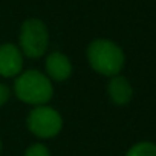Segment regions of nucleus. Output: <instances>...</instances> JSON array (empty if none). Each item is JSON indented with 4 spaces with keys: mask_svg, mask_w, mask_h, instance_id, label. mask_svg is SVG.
Instances as JSON below:
<instances>
[{
    "mask_svg": "<svg viewBox=\"0 0 156 156\" xmlns=\"http://www.w3.org/2000/svg\"><path fill=\"white\" fill-rule=\"evenodd\" d=\"M87 58L94 70L98 73L115 76L124 66V52L110 40H95L87 49Z\"/></svg>",
    "mask_w": 156,
    "mask_h": 156,
    "instance_id": "nucleus-1",
    "label": "nucleus"
},
{
    "mask_svg": "<svg viewBox=\"0 0 156 156\" xmlns=\"http://www.w3.org/2000/svg\"><path fill=\"white\" fill-rule=\"evenodd\" d=\"M14 90L19 100L28 104H44L52 98L54 89L48 76L38 70L23 72L14 84Z\"/></svg>",
    "mask_w": 156,
    "mask_h": 156,
    "instance_id": "nucleus-2",
    "label": "nucleus"
},
{
    "mask_svg": "<svg viewBox=\"0 0 156 156\" xmlns=\"http://www.w3.org/2000/svg\"><path fill=\"white\" fill-rule=\"evenodd\" d=\"M49 43L48 29L43 22L37 19H29L22 25L20 31V48L26 57L38 58L41 57Z\"/></svg>",
    "mask_w": 156,
    "mask_h": 156,
    "instance_id": "nucleus-3",
    "label": "nucleus"
},
{
    "mask_svg": "<svg viewBox=\"0 0 156 156\" xmlns=\"http://www.w3.org/2000/svg\"><path fill=\"white\" fill-rule=\"evenodd\" d=\"M63 126V119L57 110L46 106H38L31 110L28 116L29 130L38 138H52L55 136Z\"/></svg>",
    "mask_w": 156,
    "mask_h": 156,
    "instance_id": "nucleus-4",
    "label": "nucleus"
},
{
    "mask_svg": "<svg viewBox=\"0 0 156 156\" xmlns=\"http://www.w3.org/2000/svg\"><path fill=\"white\" fill-rule=\"evenodd\" d=\"M23 67V55L22 51L11 43L0 46V75L9 78L20 73Z\"/></svg>",
    "mask_w": 156,
    "mask_h": 156,
    "instance_id": "nucleus-5",
    "label": "nucleus"
},
{
    "mask_svg": "<svg viewBox=\"0 0 156 156\" xmlns=\"http://www.w3.org/2000/svg\"><path fill=\"white\" fill-rule=\"evenodd\" d=\"M46 70L54 80L64 81L72 73V64L64 54L54 52L46 58Z\"/></svg>",
    "mask_w": 156,
    "mask_h": 156,
    "instance_id": "nucleus-6",
    "label": "nucleus"
},
{
    "mask_svg": "<svg viewBox=\"0 0 156 156\" xmlns=\"http://www.w3.org/2000/svg\"><path fill=\"white\" fill-rule=\"evenodd\" d=\"M107 90H109L110 100L118 106L127 104L132 100V95H133V89H132L129 80L126 76H121V75H115L112 78Z\"/></svg>",
    "mask_w": 156,
    "mask_h": 156,
    "instance_id": "nucleus-7",
    "label": "nucleus"
},
{
    "mask_svg": "<svg viewBox=\"0 0 156 156\" xmlns=\"http://www.w3.org/2000/svg\"><path fill=\"white\" fill-rule=\"evenodd\" d=\"M126 156H156V144L148 141L138 142L127 151Z\"/></svg>",
    "mask_w": 156,
    "mask_h": 156,
    "instance_id": "nucleus-8",
    "label": "nucleus"
},
{
    "mask_svg": "<svg viewBox=\"0 0 156 156\" xmlns=\"http://www.w3.org/2000/svg\"><path fill=\"white\" fill-rule=\"evenodd\" d=\"M25 156H49V150L43 144H34L26 150Z\"/></svg>",
    "mask_w": 156,
    "mask_h": 156,
    "instance_id": "nucleus-9",
    "label": "nucleus"
},
{
    "mask_svg": "<svg viewBox=\"0 0 156 156\" xmlns=\"http://www.w3.org/2000/svg\"><path fill=\"white\" fill-rule=\"evenodd\" d=\"M9 98V89L5 84H0V107H2Z\"/></svg>",
    "mask_w": 156,
    "mask_h": 156,
    "instance_id": "nucleus-10",
    "label": "nucleus"
},
{
    "mask_svg": "<svg viewBox=\"0 0 156 156\" xmlns=\"http://www.w3.org/2000/svg\"><path fill=\"white\" fill-rule=\"evenodd\" d=\"M0 151H2V141H0Z\"/></svg>",
    "mask_w": 156,
    "mask_h": 156,
    "instance_id": "nucleus-11",
    "label": "nucleus"
}]
</instances>
